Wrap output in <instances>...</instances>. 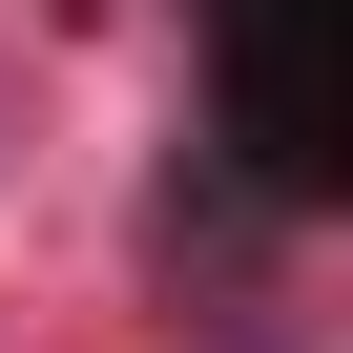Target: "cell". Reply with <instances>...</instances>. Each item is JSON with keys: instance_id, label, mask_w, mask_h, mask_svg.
Segmentation results:
<instances>
[{"instance_id": "6da1fadb", "label": "cell", "mask_w": 353, "mask_h": 353, "mask_svg": "<svg viewBox=\"0 0 353 353\" xmlns=\"http://www.w3.org/2000/svg\"><path fill=\"white\" fill-rule=\"evenodd\" d=\"M208 83H229V145L270 166V188H332V145H353L332 0H208Z\"/></svg>"}]
</instances>
